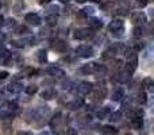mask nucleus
<instances>
[{
	"instance_id": "obj_1",
	"label": "nucleus",
	"mask_w": 154,
	"mask_h": 135,
	"mask_svg": "<svg viewBox=\"0 0 154 135\" xmlns=\"http://www.w3.org/2000/svg\"><path fill=\"white\" fill-rule=\"evenodd\" d=\"M127 57V62H126V70H128L131 74L135 72L137 66H138V56L135 51H127L126 54Z\"/></svg>"
},
{
	"instance_id": "obj_2",
	"label": "nucleus",
	"mask_w": 154,
	"mask_h": 135,
	"mask_svg": "<svg viewBox=\"0 0 154 135\" xmlns=\"http://www.w3.org/2000/svg\"><path fill=\"white\" fill-rule=\"evenodd\" d=\"M108 30L112 32V34L120 37V35H123V32H125V23H123L120 19H114V20L109 23Z\"/></svg>"
},
{
	"instance_id": "obj_3",
	"label": "nucleus",
	"mask_w": 154,
	"mask_h": 135,
	"mask_svg": "<svg viewBox=\"0 0 154 135\" xmlns=\"http://www.w3.org/2000/svg\"><path fill=\"white\" fill-rule=\"evenodd\" d=\"M32 114H34V119L37 120H42V123L45 122V119H48L49 114H50V108L46 106L38 107V108L32 109Z\"/></svg>"
},
{
	"instance_id": "obj_4",
	"label": "nucleus",
	"mask_w": 154,
	"mask_h": 135,
	"mask_svg": "<svg viewBox=\"0 0 154 135\" xmlns=\"http://www.w3.org/2000/svg\"><path fill=\"white\" fill-rule=\"evenodd\" d=\"M93 35V30L92 29H77L75 32H73V38L79 41H84L88 39Z\"/></svg>"
},
{
	"instance_id": "obj_5",
	"label": "nucleus",
	"mask_w": 154,
	"mask_h": 135,
	"mask_svg": "<svg viewBox=\"0 0 154 135\" xmlns=\"http://www.w3.org/2000/svg\"><path fill=\"white\" fill-rule=\"evenodd\" d=\"M76 53L82 58H89V57L93 56V48L89 45H80L76 49Z\"/></svg>"
},
{
	"instance_id": "obj_6",
	"label": "nucleus",
	"mask_w": 154,
	"mask_h": 135,
	"mask_svg": "<svg viewBox=\"0 0 154 135\" xmlns=\"http://www.w3.org/2000/svg\"><path fill=\"white\" fill-rule=\"evenodd\" d=\"M131 22H133L135 26L141 27L142 24H145L147 22V18H146V15H145L143 12H141V11H137V12H134L133 15H131Z\"/></svg>"
},
{
	"instance_id": "obj_7",
	"label": "nucleus",
	"mask_w": 154,
	"mask_h": 135,
	"mask_svg": "<svg viewBox=\"0 0 154 135\" xmlns=\"http://www.w3.org/2000/svg\"><path fill=\"white\" fill-rule=\"evenodd\" d=\"M92 89H93V84L89 81H82V82H80L79 87H77V92L81 96H85V95H88V93H91Z\"/></svg>"
},
{
	"instance_id": "obj_8",
	"label": "nucleus",
	"mask_w": 154,
	"mask_h": 135,
	"mask_svg": "<svg viewBox=\"0 0 154 135\" xmlns=\"http://www.w3.org/2000/svg\"><path fill=\"white\" fill-rule=\"evenodd\" d=\"M24 20H26V23L30 24V26H39L41 22H42V19H41V16L38 15V14L30 12V14H26Z\"/></svg>"
},
{
	"instance_id": "obj_9",
	"label": "nucleus",
	"mask_w": 154,
	"mask_h": 135,
	"mask_svg": "<svg viewBox=\"0 0 154 135\" xmlns=\"http://www.w3.org/2000/svg\"><path fill=\"white\" fill-rule=\"evenodd\" d=\"M48 74L54 77V78H64L65 70H62V69L58 66H50V68H48Z\"/></svg>"
},
{
	"instance_id": "obj_10",
	"label": "nucleus",
	"mask_w": 154,
	"mask_h": 135,
	"mask_svg": "<svg viewBox=\"0 0 154 135\" xmlns=\"http://www.w3.org/2000/svg\"><path fill=\"white\" fill-rule=\"evenodd\" d=\"M106 96H107V88L106 87H99V88H96L95 93H93L92 100L93 101H101Z\"/></svg>"
},
{
	"instance_id": "obj_11",
	"label": "nucleus",
	"mask_w": 154,
	"mask_h": 135,
	"mask_svg": "<svg viewBox=\"0 0 154 135\" xmlns=\"http://www.w3.org/2000/svg\"><path fill=\"white\" fill-rule=\"evenodd\" d=\"M142 87H143L145 92L154 93V80L150 78V77L143 78V80H142Z\"/></svg>"
},
{
	"instance_id": "obj_12",
	"label": "nucleus",
	"mask_w": 154,
	"mask_h": 135,
	"mask_svg": "<svg viewBox=\"0 0 154 135\" xmlns=\"http://www.w3.org/2000/svg\"><path fill=\"white\" fill-rule=\"evenodd\" d=\"M22 89H23V85H22L19 81H15V80L7 85V91L11 93H19Z\"/></svg>"
},
{
	"instance_id": "obj_13",
	"label": "nucleus",
	"mask_w": 154,
	"mask_h": 135,
	"mask_svg": "<svg viewBox=\"0 0 154 135\" xmlns=\"http://www.w3.org/2000/svg\"><path fill=\"white\" fill-rule=\"evenodd\" d=\"M82 106H84V99L82 97H76V99H73L69 104H68V108L72 109V111H76V109L81 108Z\"/></svg>"
},
{
	"instance_id": "obj_14",
	"label": "nucleus",
	"mask_w": 154,
	"mask_h": 135,
	"mask_svg": "<svg viewBox=\"0 0 154 135\" xmlns=\"http://www.w3.org/2000/svg\"><path fill=\"white\" fill-rule=\"evenodd\" d=\"M10 60H11L10 50H7L4 46H2V48H0V62H2V64H7Z\"/></svg>"
},
{
	"instance_id": "obj_15",
	"label": "nucleus",
	"mask_w": 154,
	"mask_h": 135,
	"mask_svg": "<svg viewBox=\"0 0 154 135\" xmlns=\"http://www.w3.org/2000/svg\"><path fill=\"white\" fill-rule=\"evenodd\" d=\"M109 115H111V107H103L96 112V116L99 119H107V118H109Z\"/></svg>"
},
{
	"instance_id": "obj_16",
	"label": "nucleus",
	"mask_w": 154,
	"mask_h": 135,
	"mask_svg": "<svg viewBox=\"0 0 154 135\" xmlns=\"http://www.w3.org/2000/svg\"><path fill=\"white\" fill-rule=\"evenodd\" d=\"M123 97H125V89H123V88H116V89H114V92H112V95H111L112 100L120 101Z\"/></svg>"
},
{
	"instance_id": "obj_17",
	"label": "nucleus",
	"mask_w": 154,
	"mask_h": 135,
	"mask_svg": "<svg viewBox=\"0 0 154 135\" xmlns=\"http://www.w3.org/2000/svg\"><path fill=\"white\" fill-rule=\"evenodd\" d=\"M127 115H128V118L133 120V119H137V118L143 116V111H142V108H130V111L127 112Z\"/></svg>"
},
{
	"instance_id": "obj_18",
	"label": "nucleus",
	"mask_w": 154,
	"mask_h": 135,
	"mask_svg": "<svg viewBox=\"0 0 154 135\" xmlns=\"http://www.w3.org/2000/svg\"><path fill=\"white\" fill-rule=\"evenodd\" d=\"M61 119H62V114L61 112H57L50 120V127L53 128V130H56V128L58 127V124L61 123Z\"/></svg>"
},
{
	"instance_id": "obj_19",
	"label": "nucleus",
	"mask_w": 154,
	"mask_h": 135,
	"mask_svg": "<svg viewBox=\"0 0 154 135\" xmlns=\"http://www.w3.org/2000/svg\"><path fill=\"white\" fill-rule=\"evenodd\" d=\"M56 96V91L53 88H46L42 93H41V97L45 99V100H51V99Z\"/></svg>"
},
{
	"instance_id": "obj_20",
	"label": "nucleus",
	"mask_w": 154,
	"mask_h": 135,
	"mask_svg": "<svg viewBox=\"0 0 154 135\" xmlns=\"http://www.w3.org/2000/svg\"><path fill=\"white\" fill-rule=\"evenodd\" d=\"M11 119H14V112L10 109H4L3 112H0V120L3 122H10Z\"/></svg>"
},
{
	"instance_id": "obj_21",
	"label": "nucleus",
	"mask_w": 154,
	"mask_h": 135,
	"mask_svg": "<svg viewBox=\"0 0 154 135\" xmlns=\"http://www.w3.org/2000/svg\"><path fill=\"white\" fill-rule=\"evenodd\" d=\"M89 26L92 30H99L103 27V22L100 20L99 18H91L89 19Z\"/></svg>"
},
{
	"instance_id": "obj_22",
	"label": "nucleus",
	"mask_w": 154,
	"mask_h": 135,
	"mask_svg": "<svg viewBox=\"0 0 154 135\" xmlns=\"http://www.w3.org/2000/svg\"><path fill=\"white\" fill-rule=\"evenodd\" d=\"M93 70H95V64H87V65H82L79 72L81 74H91L93 73Z\"/></svg>"
},
{
	"instance_id": "obj_23",
	"label": "nucleus",
	"mask_w": 154,
	"mask_h": 135,
	"mask_svg": "<svg viewBox=\"0 0 154 135\" xmlns=\"http://www.w3.org/2000/svg\"><path fill=\"white\" fill-rule=\"evenodd\" d=\"M107 72L106 65H100V64H95V70H93V74L96 76H104Z\"/></svg>"
},
{
	"instance_id": "obj_24",
	"label": "nucleus",
	"mask_w": 154,
	"mask_h": 135,
	"mask_svg": "<svg viewBox=\"0 0 154 135\" xmlns=\"http://www.w3.org/2000/svg\"><path fill=\"white\" fill-rule=\"evenodd\" d=\"M101 133L104 135H115L118 134V130L115 127H112V126H103L101 127Z\"/></svg>"
},
{
	"instance_id": "obj_25",
	"label": "nucleus",
	"mask_w": 154,
	"mask_h": 135,
	"mask_svg": "<svg viewBox=\"0 0 154 135\" xmlns=\"http://www.w3.org/2000/svg\"><path fill=\"white\" fill-rule=\"evenodd\" d=\"M53 48L56 49V50H58V51H64V50H66L68 45L64 42V41H57V42H54Z\"/></svg>"
},
{
	"instance_id": "obj_26",
	"label": "nucleus",
	"mask_w": 154,
	"mask_h": 135,
	"mask_svg": "<svg viewBox=\"0 0 154 135\" xmlns=\"http://www.w3.org/2000/svg\"><path fill=\"white\" fill-rule=\"evenodd\" d=\"M57 19H58V16H54V15H46V24H48L49 27H53L57 24Z\"/></svg>"
},
{
	"instance_id": "obj_27",
	"label": "nucleus",
	"mask_w": 154,
	"mask_h": 135,
	"mask_svg": "<svg viewBox=\"0 0 154 135\" xmlns=\"http://www.w3.org/2000/svg\"><path fill=\"white\" fill-rule=\"evenodd\" d=\"M38 60H39V62H42V64H45V62H48V51L43 50V49H41L39 51H38Z\"/></svg>"
},
{
	"instance_id": "obj_28",
	"label": "nucleus",
	"mask_w": 154,
	"mask_h": 135,
	"mask_svg": "<svg viewBox=\"0 0 154 135\" xmlns=\"http://www.w3.org/2000/svg\"><path fill=\"white\" fill-rule=\"evenodd\" d=\"M137 97H135V100L138 101L139 104H145V103H147V97H146V92H138L137 93Z\"/></svg>"
},
{
	"instance_id": "obj_29",
	"label": "nucleus",
	"mask_w": 154,
	"mask_h": 135,
	"mask_svg": "<svg viewBox=\"0 0 154 135\" xmlns=\"http://www.w3.org/2000/svg\"><path fill=\"white\" fill-rule=\"evenodd\" d=\"M60 12V8L58 5H50V7L46 10V15H54V16H58Z\"/></svg>"
},
{
	"instance_id": "obj_30",
	"label": "nucleus",
	"mask_w": 154,
	"mask_h": 135,
	"mask_svg": "<svg viewBox=\"0 0 154 135\" xmlns=\"http://www.w3.org/2000/svg\"><path fill=\"white\" fill-rule=\"evenodd\" d=\"M115 5H116V3L112 2V0H109V2H107L106 4H101V10L103 11H114Z\"/></svg>"
},
{
	"instance_id": "obj_31",
	"label": "nucleus",
	"mask_w": 154,
	"mask_h": 135,
	"mask_svg": "<svg viewBox=\"0 0 154 135\" xmlns=\"http://www.w3.org/2000/svg\"><path fill=\"white\" fill-rule=\"evenodd\" d=\"M131 124H133L134 128L139 130V128H142V126H143V119H142V118H137V119H133V120H131Z\"/></svg>"
},
{
	"instance_id": "obj_32",
	"label": "nucleus",
	"mask_w": 154,
	"mask_h": 135,
	"mask_svg": "<svg viewBox=\"0 0 154 135\" xmlns=\"http://www.w3.org/2000/svg\"><path fill=\"white\" fill-rule=\"evenodd\" d=\"M15 32L16 34H30V29L27 26H24V24H22V26H18L15 29Z\"/></svg>"
},
{
	"instance_id": "obj_33",
	"label": "nucleus",
	"mask_w": 154,
	"mask_h": 135,
	"mask_svg": "<svg viewBox=\"0 0 154 135\" xmlns=\"http://www.w3.org/2000/svg\"><path fill=\"white\" fill-rule=\"evenodd\" d=\"M34 74H35V69L34 68H26L20 73V76H23V77H31V76H34Z\"/></svg>"
},
{
	"instance_id": "obj_34",
	"label": "nucleus",
	"mask_w": 154,
	"mask_h": 135,
	"mask_svg": "<svg viewBox=\"0 0 154 135\" xmlns=\"http://www.w3.org/2000/svg\"><path fill=\"white\" fill-rule=\"evenodd\" d=\"M37 91H38L37 85H29V87H26V93L27 95H34V93H37Z\"/></svg>"
},
{
	"instance_id": "obj_35",
	"label": "nucleus",
	"mask_w": 154,
	"mask_h": 135,
	"mask_svg": "<svg viewBox=\"0 0 154 135\" xmlns=\"http://www.w3.org/2000/svg\"><path fill=\"white\" fill-rule=\"evenodd\" d=\"M133 37L134 38H141L142 37V27H134L133 30Z\"/></svg>"
},
{
	"instance_id": "obj_36",
	"label": "nucleus",
	"mask_w": 154,
	"mask_h": 135,
	"mask_svg": "<svg viewBox=\"0 0 154 135\" xmlns=\"http://www.w3.org/2000/svg\"><path fill=\"white\" fill-rule=\"evenodd\" d=\"M120 116H122V114H120V112H114V114L109 115V120H111V122H119Z\"/></svg>"
},
{
	"instance_id": "obj_37",
	"label": "nucleus",
	"mask_w": 154,
	"mask_h": 135,
	"mask_svg": "<svg viewBox=\"0 0 154 135\" xmlns=\"http://www.w3.org/2000/svg\"><path fill=\"white\" fill-rule=\"evenodd\" d=\"M82 12H84L85 15H87V18H88V16H91V15H93V14H95V10H93L92 7H85L84 10H82Z\"/></svg>"
},
{
	"instance_id": "obj_38",
	"label": "nucleus",
	"mask_w": 154,
	"mask_h": 135,
	"mask_svg": "<svg viewBox=\"0 0 154 135\" xmlns=\"http://www.w3.org/2000/svg\"><path fill=\"white\" fill-rule=\"evenodd\" d=\"M72 87H73V81H72V80H66V81L62 84V88H64V89H72Z\"/></svg>"
},
{
	"instance_id": "obj_39",
	"label": "nucleus",
	"mask_w": 154,
	"mask_h": 135,
	"mask_svg": "<svg viewBox=\"0 0 154 135\" xmlns=\"http://www.w3.org/2000/svg\"><path fill=\"white\" fill-rule=\"evenodd\" d=\"M42 85H43V87H49V88H50L51 85H54V80H51V78L43 80V81H42Z\"/></svg>"
},
{
	"instance_id": "obj_40",
	"label": "nucleus",
	"mask_w": 154,
	"mask_h": 135,
	"mask_svg": "<svg viewBox=\"0 0 154 135\" xmlns=\"http://www.w3.org/2000/svg\"><path fill=\"white\" fill-rule=\"evenodd\" d=\"M65 135H79V133H77V130H75V128L69 127L66 130V133H65Z\"/></svg>"
},
{
	"instance_id": "obj_41",
	"label": "nucleus",
	"mask_w": 154,
	"mask_h": 135,
	"mask_svg": "<svg viewBox=\"0 0 154 135\" xmlns=\"http://www.w3.org/2000/svg\"><path fill=\"white\" fill-rule=\"evenodd\" d=\"M12 45L15 46V48H24L23 41H12Z\"/></svg>"
},
{
	"instance_id": "obj_42",
	"label": "nucleus",
	"mask_w": 154,
	"mask_h": 135,
	"mask_svg": "<svg viewBox=\"0 0 154 135\" xmlns=\"http://www.w3.org/2000/svg\"><path fill=\"white\" fill-rule=\"evenodd\" d=\"M8 107H10V111H15L16 108H18V104L15 103V101H11V103H8Z\"/></svg>"
},
{
	"instance_id": "obj_43",
	"label": "nucleus",
	"mask_w": 154,
	"mask_h": 135,
	"mask_svg": "<svg viewBox=\"0 0 154 135\" xmlns=\"http://www.w3.org/2000/svg\"><path fill=\"white\" fill-rule=\"evenodd\" d=\"M147 3H149V0H137V4H138V7H145Z\"/></svg>"
},
{
	"instance_id": "obj_44",
	"label": "nucleus",
	"mask_w": 154,
	"mask_h": 135,
	"mask_svg": "<svg viewBox=\"0 0 154 135\" xmlns=\"http://www.w3.org/2000/svg\"><path fill=\"white\" fill-rule=\"evenodd\" d=\"M8 76H10L8 72H0V80H5Z\"/></svg>"
},
{
	"instance_id": "obj_45",
	"label": "nucleus",
	"mask_w": 154,
	"mask_h": 135,
	"mask_svg": "<svg viewBox=\"0 0 154 135\" xmlns=\"http://www.w3.org/2000/svg\"><path fill=\"white\" fill-rule=\"evenodd\" d=\"M5 38H7V35H5L4 32H0V45H2V43H4Z\"/></svg>"
},
{
	"instance_id": "obj_46",
	"label": "nucleus",
	"mask_w": 154,
	"mask_h": 135,
	"mask_svg": "<svg viewBox=\"0 0 154 135\" xmlns=\"http://www.w3.org/2000/svg\"><path fill=\"white\" fill-rule=\"evenodd\" d=\"M22 7H23L22 4H19V5H14V11H15L16 14H19V12H20V10H22Z\"/></svg>"
},
{
	"instance_id": "obj_47",
	"label": "nucleus",
	"mask_w": 154,
	"mask_h": 135,
	"mask_svg": "<svg viewBox=\"0 0 154 135\" xmlns=\"http://www.w3.org/2000/svg\"><path fill=\"white\" fill-rule=\"evenodd\" d=\"M18 135H32L31 131H19Z\"/></svg>"
},
{
	"instance_id": "obj_48",
	"label": "nucleus",
	"mask_w": 154,
	"mask_h": 135,
	"mask_svg": "<svg viewBox=\"0 0 154 135\" xmlns=\"http://www.w3.org/2000/svg\"><path fill=\"white\" fill-rule=\"evenodd\" d=\"M51 0H39V4H42V5H45V4H48V3H50Z\"/></svg>"
},
{
	"instance_id": "obj_49",
	"label": "nucleus",
	"mask_w": 154,
	"mask_h": 135,
	"mask_svg": "<svg viewBox=\"0 0 154 135\" xmlns=\"http://www.w3.org/2000/svg\"><path fill=\"white\" fill-rule=\"evenodd\" d=\"M3 24H4V18H3L2 15H0V27H2Z\"/></svg>"
},
{
	"instance_id": "obj_50",
	"label": "nucleus",
	"mask_w": 154,
	"mask_h": 135,
	"mask_svg": "<svg viewBox=\"0 0 154 135\" xmlns=\"http://www.w3.org/2000/svg\"><path fill=\"white\" fill-rule=\"evenodd\" d=\"M149 15H150V16H152V18H154V8H152V10H150Z\"/></svg>"
},
{
	"instance_id": "obj_51",
	"label": "nucleus",
	"mask_w": 154,
	"mask_h": 135,
	"mask_svg": "<svg viewBox=\"0 0 154 135\" xmlns=\"http://www.w3.org/2000/svg\"><path fill=\"white\" fill-rule=\"evenodd\" d=\"M149 104H150V106H152V104H154V96L152 97V100H149Z\"/></svg>"
},
{
	"instance_id": "obj_52",
	"label": "nucleus",
	"mask_w": 154,
	"mask_h": 135,
	"mask_svg": "<svg viewBox=\"0 0 154 135\" xmlns=\"http://www.w3.org/2000/svg\"><path fill=\"white\" fill-rule=\"evenodd\" d=\"M91 2H92V3H100L101 0H91Z\"/></svg>"
},
{
	"instance_id": "obj_53",
	"label": "nucleus",
	"mask_w": 154,
	"mask_h": 135,
	"mask_svg": "<svg viewBox=\"0 0 154 135\" xmlns=\"http://www.w3.org/2000/svg\"><path fill=\"white\" fill-rule=\"evenodd\" d=\"M76 2H77V3H85L87 0H76Z\"/></svg>"
},
{
	"instance_id": "obj_54",
	"label": "nucleus",
	"mask_w": 154,
	"mask_h": 135,
	"mask_svg": "<svg viewBox=\"0 0 154 135\" xmlns=\"http://www.w3.org/2000/svg\"><path fill=\"white\" fill-rule=\"evenodd\" d=\"M39 135H49V134H48V133H46V131H43V133H41Z\"/></svg>"
},
{
	"instance_id": "obj_55",
	"label": "nucleus",
	"mask_w": 154,
	"mask_h": 135,
	"mask_svg": "<svg viewBox=\"0 0 154 135\" xmlns=\"http://www.w3.org/2000/svg\"><path fill=\"white\" fill-rule=\"evenodd\" d=\"M61 2H62V3H68V2H69V0H61Z\"/></svg>"
},
{
	"instance_id": "obj_56",
	"label": "nucleus",
	"mask_w": 154,
	"mask_h": 135,
	"mask_svg": "<svg viewBox=\"0 0 154 135\" xmlns=\"http://www.w3.org/2000/svg\"><path fill=\"white\" fill-rule=\"evenodd\" d=\"M152 26H153V27H154V20H153V22H152Z\"/></svg>"
},
{
	"instance_id": "obj_57",
	"label": "nucleus",
	"mask_w": 154,
	"mask_h": 135,
	"mask_svg": "<svg viewBox=\"0 0 154 135\" xmlns=\"http://www.w3.org/2000/svg\"><path fill=\"white\" fill-rule=\"evenodd\" d=\"M153 131H154V122H153Z\"/></svg>"
},
{
	"instance_id": "obj_58",
	"label": "nucleus",
	"mask_w": 154,
	"mask_h": 135,
	"mask_svg": "<svg viewBox=\"0 0 154 135\" xmlns=\"http://www.w3.org/2000/svg\"><path fill=\"white\" fill-rule=\"evenodd\" d=\"M125 135H131V134H130V133H128V134H125Z\"/></svg>"
},
{
	"instance_id": "obj_59",
	"label": "nucleus",
	"mask_w": 154,
	"mask_h": 135,
	"mask_svg": "<svg viewBox=\"0 0 154 135\" xmlns=\"http://www.w3.org/2000/svg\"><path fill=\"white\" fill-rule=\"evenodd\" d=\"M152 112H153V114H154V108H153V109H152Z\"/></svg>"
},
{
	"instance_id": "obj_60",
	"label": "nucleus",
	"mask_w": 154,
	"mask_h": 135,
	"mask_svg": "<svg viewBox=\"0 0 154 135\" xmlns=\"http://www.w3.org/2000/svg\"><path fill=\"white\" fill-rule=\"evenodd\" d=\"M0 8H2V3H0Z\"/></svg>"
}]
</instances>
